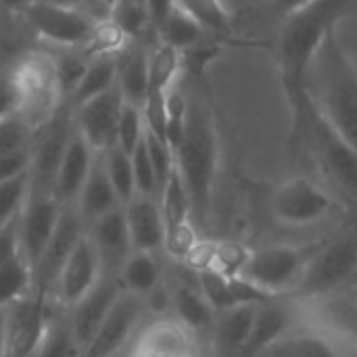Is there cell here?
<instances>
[{
    "instance_id": "cell-4",
    "label": "cell",
    "mask_w": 357,
    "mask_h": 357,
    "mask_svg": "<svg viewBox=\"0 0 357 357\" xmlns=\"http://www.w3.org/2000/svg\"><path fill=\"white\" fill-rule=\"evenodd\" d=\"M310 92L331 126L357 155V65L337 31L326 38L314 61Z\"/></svg>"
},
{
    "instance_id": "cell-18",
    "label": "cell",
    "mask_w": 357,
    "mask_h": 357,
    "mask_svg": "<svg viewBox=\"0 0 357 357\" xmlns=\"http://www.w3.org/2000/svg\"><path fill=\"white\" fill-rule=\"evenodd\" d=\"M121 293H123V287L119 278H102L77 305L69 310L73 333L79 345L84 347V351L92 343L94 335L98 333L100 324L105 322V318L109 316L111 307L115 305Z\"/></svg>"
},
{
    "instance_id": "cell-27",
    "label": "cell",
    "mask_w": 357,
    "mask_h": 357,
    "mask_svg": "<svg viewBox=\"0 0 357 357\" xmlns=\"http://www.w3.org/2000/svg\"><path fill=\"white\" fill-rule=\"evenodd\" d=\"M161 274L163 270L157 253L132 251L119 272V282L126 293L149 301L161 289Z\"/></svg>"
},
{
    "instance_id": "cell-24",
    "label": "cell",
    "mask_w": 357,
    "mask_h": 357,
    "mask_svg": "<svg viewBox=\"0 0 357 357\" xmlns=\"http://www.w3.org/2000/svg\"><path fill=\"white\" fill-rule=\"evenodd\" d=\"M75 205H77L86 226H90L92 222L100 220L102 215L115 211L117 207H123L119 203V197H117L109 176H107L100 153H96V159L92 163V169L88 174V180H86Z\"/></svg>"
},
{
    "instance_id": "cell-42",
    "label": "cell",
    "mask_w": 357,
    "mask_h": 357,
    "mask_svg": "<svg viewBox=\"0 0 357 357\" xmlns=\"http://www.w3.org/2000/svg\"><path fill=\"white\" fill-rule=\"evenodd\" d=\"M6 345H8V318H6V307H0V357H6Z\"/></svg>"
},
{
    "instance_id": "cell-41",
    "label": "cell",
    "mask_w": 357,
    "mask_h": 357,
    "mask_svg": "<svg viewBox=\"0 0 357 357\" xmlns=\"http://www.w3.org/2000/svg\"><path fill=\"white\" fill-rule=\"evenodd\" d=\"M38 2H46V0H0V8H2L4 15L6 13L8 15H19L25 8H29V6H33Z\"/></svg>"
},
{
    "instance_id": "cell-1",
    "label": "cell",
    "mask_w": 357,
    "mask_h": 357,
    "mask_svg": "<svg viewBox=\"0 0 357 357\" xmlns=\"http://www.w3.org/2000/svg\"><path fill=\"white\" fill-rule=\"evenodd\" d=\"M192 82V92L186 94L184 126L178 142L174 144L176 169L186 186L190 199V218L195 230H207L213 190L220 172V134L213 109L209 100L197 92V79Z\"/></svg>"
},
{
    "instance_id": "cell-29",
    "label": "cell",
    "mask_w": 357,
    "mask_h": 357,
    "mask_svg": "<svg viewBox=\"0 0 357 357\" xmlns=\"http://www.w3.org/2000/svg\"><path fill=\"white\" fill-rule=\"evenodd\" d=\"M176 6L199 21L209 33L222 38L226 44H241L236 33V17L224 6L222 0H176Z\"/></svg>"
},
{
    "instance_id": "cell-40",
    "label": "cell",
    "mask_w": 357,
    "mask_h": 357,
    "mask_svg": "<svg viewBox=\"0 0 357 357\" xmlns=\"http://www.w3.org/2000/svg\"><path fill=\"white\" fill-rule=\"evenodd\" d=\"M19 255H21V249H19V218H17L10 224L0 228V268Z\"/></svg>"
},
{
    "instance_id": "cell-43",
    "label": "cell",
    "mask_w": 357,
    "mask_h": 357,
    "mask_svg": "<svg viewBox=\"0 0 357 357\" xmlns=\"http://www.w3.org/2000/svg\"><path fill=\"white\" fill-rule=\"evenodd\" d=\"M345 224H347V230L357 232V201H354V205L349 207L347 218H345Z\"/></svg>"
},
{
    "instance_id": "cell-3",
    "label": "cell",
    "mask_w": 357,
    "mask_h": 357,
    "mask_svg": "<svg viewBox=\"0 0 357 357\" xmlns=\"http://www.w3.org/2000/svg\"><path fill=\"white\" fill-rule=\"evenodd\" d=\"M356 2L357 0H316L274 25L272 38H268L261 48L272 52L284 98L310 88V71L322 44L333 31L339 29L341 19L349 15Z\"/></svg>"
},
{
    "instance_id": "cell-6",
    "label": "cell",
    "mask_w": 357,
    "mask_h": 357,
    "mask_svg": "<svg viewBox=\"0 0 357 357\" xmlns=\"http://www.w3.org/2000/svg\"><path fill=\"white\" fill-rule=\"evenodd\" d=\"M19 17L25 21V25L40 36L44 42L56 46V48H90L94 46V40L98 36L100 25L90 21L86 15L56 4V2H38ZM94 52V50H92Z\"/></svg>"
},
{
    "instance_id": "cell-28",
    "label": "cell",
    "mask_w": 357,
    "mask_h": 357,
    "mask_svg": "<svg viewBox=\"0 0 357 357\" xmlns=\"http://www.w3.org/2000/svg\"><path fill=\"white\" fill-rule=\"evenodd\" d=\"M257 310L259 305L251 303V305H241V307L220 314V320L215 324V347H218L220 357H236L243 351L253 331Z\"/></svg>"
},
{
    "instance_id": "cell-7",
    "label": "cell",
    "mask_w": 357,
    "mask_h": 357,
    "mask_svg": "<svg viewBox=\"0 0 357 357\" xmlns=\"http://www.w3.org/2000/svg\"><path fill=\"white\" fill-rule=\"evenodd\" d=\"M357 270V232L347 230L341 238L316 249L297 284L303 299L322 297L335 291Z\"/></svg>"
},
{
    "instance_id": "cell-32",
    "label": "cell",
    "mask_w": 357,
    "mask_h": 357,
    "mask_svg": "<svg viewBox=\"0 0 357 357\" xmlns=\"http://www.w3.org/2000/svg\"><path fill=\"white\" fill-rule=\"evenodd\" d=\"M33 287V268L19 255L0 268V307H8Z\"/></svg>"
},
{
    "instance_id": "cell-26",
    "label": "cell",
    "mask_w": 357,
    "mask_h": 357,
    "mask_svg": "<svg viewBox=\"0 0 357 357\" xmlns=\"http://www.w3.org/2000/svg\"><path fill=\"white\" fill-rule=\"evenodd\" d=\"M33 357H84V347L79 345L71 326L69 310L59 305L52 297L44 337Z\"/></svg>"
},
{
    "instance_id": "cell-21",
    "label": "cell",
    "mask_w": 357,
    "mask_h": 357,
    "mask_svg": "<svg viewBox=\"0 0 357 357\" xmlns=\"http://www.w3.org/2000/svg\"><path fill=\"white\" fill-rule=\"evenodd\" d=\"M149 50L151 42L134 40L117 52V88L123 100L138 109L149 96Z\"/></svg>"
},
{
    "instance_id": "cell-9",
    "label": "cell",
    "mask_w": 357,
    "mask_h": 357,
    "mask_svg": "<svg viewBox=\"0 0 357 357\" xmlns=\"http://www.w3.org/2000/svg\"><path fill=\"white\" fill-rule=\"evenodd\" d=\"M149 303L132 293H121L109 316L100 324L92 343L86 347L84 357H121L130 343L138 339L140 324L144 322Z\"/></svg>"
},
{
    "instance_id": "cell-25",
    "label": "cell",
    "mask_w": 357,
    "mask_h": 357,
    "mask_svg": "<svg viewBox=\"0 0 357 357\" xmlns=\"http://www.w3.org/2000/svg\"><path fill=\"white\" fill-rule=\"evenodd\" d=\"M117 52H98L90 59L82 79L77 82V86L73 88V92L67 96V100L63 102L65 109L73 111L79 105H84L86 100L111 90L113 86H117Z\"/></svg>"
},
{
    "instance_id": "cell-38",
    "label": "cell",
    "mask_w": 357,
    "mask_h": 357,
    "mask_svg": "<svg viewBox=\"0 0 357 357\" xmlns=\"http://www.w3.org/2000/svg\"><path fill=\"white\" fill-rule=\"evenodd\" d=\"M19 107H21V92L8 67L0 73V121L19 113Z\"/></svg>"
},
{
    "instance_id": "cell-13",
    "label": "cell",
    "mask_w": 357,
    "mask_h": 357,
    "mask_svg": "<svg viewBox=\"0 0 357 357\" xmlns=\"http://www.w3.org/2000/svg\"><path fill=\"white\" fill-rule=\"evenodd\" d=\"M126 100L117 86L86 100L71 111L73 126L82 138L94 149V153H105L117 144V126Z\"/></svg>"
},
{
    "instance_id": "cell-35",
    "label": "cell",
    "mask_w": 357,
    "mask_h": 357,
    "mask_svg": "<svg viewBox=\"0 0 357 357\" xmlns=\"http://www.w3.org/2000/svg\"><path fill=\"white\" fill-rule=\"evenodd\" d=\"M144 132H146V126H144L142 109L126 102L123 109H121L119 126H117V146L123 149L132 157L136 146L142 142Z\"/></svg>"
},
{
    "instance_id": "cell-36",
    "label": "cell",
    "mask_w": 357,
    "mask_h": 357,
    "mask_svg": "<svg viewBox=\"0 0 357 357\" xmlns=\"http://www.w3.org/2000/svg\"><path fill=\"white\" fill-rule=\"evenodd\" d=\"M132 167H134L136 192L144 195V197L159 199V182H157V174H155V167H153V161H151L144 138L136 146V151L132 153Z\"/></svg>"
},
{
    "instance_id": "cell-46",
    "label": "cell",
    "mask_w": 357,
    "mask_h": 357,
    "mask_svg": "<svg viewBox=\"0 0 357 357\" xmlns=\"http://www.w3.org/2000/svg\"><path fill=\"white\" fill-rule=\"evenodd\" d=\"M356 305H357V291H356Z\"/></svg>"
},
{
    "instance_id": "cell-45",
    "label": "cell",
    "mask_w": 357,
    "mask_h": 357,
    "mask_svg": "<svg viewBox=\"0 0 357 357\" xmlns=\"http://www.w3.org/2000/svg\"><path fill=\"white\" fill-rule=\"evenodd\" d=\"M130 357H192V356H161V354H149V351H138V349H132V356Z\"/></svg>"
},
{
    "instance_id": "cell-14",
    "label": "cell",
    "mask_w": 357,
    "mask_h": 357,
    "mask_svg": "<svg viewBox=\"0 0 357 357\" xmlns=\"http://www.w3.org/2000/svg\"><path fill=\"white\" fill-rule=\"evenodd\" d=\"M100 280H102V268H100L98 255L94 251V245H92L88 232H86L84 238L77 243L75 251L71 253V257L67 259L65 268L61 270L59 280H56L54 291H52L50 297L59 305H63L65 310H71Z\"/></svg>"
},
{
    "instance_id": "cell-39",
    "label": "cell",
    "mask_w": 357,
    "mask_h": 357,
    "mask_svg": "<svg viewBox=\"0 0 357 357\" xmlns=\"http://www.w3.org/2000/svg\"><path fill=\"white\" fill-rule=\"evenodd\" d=\"M31 157H33V146L2 155L0 157V182L27 174L31 167Z\"/></svg>"
},
{
    "instance_id": "cell-47",
    "label": "cell",
    "mask_w": 357,
    "mask_h": 357,
    "mask_svg": "<svg viewBox=\"0 0 357 357\" xmlns=\"http://www.w3.org/2000/svg\"><path fill=\"white\" fill-rule=\"evenodd\" d=\"M0 15H4V13H2V8H0Z\"/></svg>"
},
{
    "instance_id": "cell-23",
    "label": "cell",
    "mask_w": 357,
    "mask_h": 357,
    "mask_svg": "<svg viewBox=\"0 0 357 357\" xmlns=\"http://www.w3.org/2000/svg\"><path fill=\"white\" fill-rule=\"evenodd\" d=\"M261 357H343L339 339L322 328H291Z\"/></svg>"
},
{
    "instance_id": "cell-8",
    "label": "cell",
    "mask_w": 357,
    "mask_h": 357,
    "mask_svg": "<svg viewBox=\"0 0 357 357\" xmlns=\"http://www.w3.org/2000/svg\"><path fill=\"white\" fill-rule=\"evenodd\" d=\"M272 215L287 226H312L331 218L339 205L326 188L307 176L282 182L270 199Z\"/></svg>"
},
{
    "instance_id": "cell-16",
    "label": "cell",
    "mask_w": 357,
    "mask_h": 357,
    "mask_svg": "<svg viewBox=\"0 0 357 357\" xmlns=\"http://www.w3.org/2000/svg\"><path fill=\"white\" fill-rule=\"evenodd\" d=\"M86 232L94 245L96 255H98V261L102 268V278H119V272H121L126 259L134 251L123 207H117L115 211L92 222Z\"/></svg>"
},
{
    "instance_id": "cell-31",
    "label": "cell",
    "mask_w": 357,
    "mask_h": 357,
    "mask_svg": "<svg viewBox=\"0 0 357 357\" xmlns=\"http://www.w3.org/2000/svg\"><path fill=\"white\" fill-rule=\"evenodd\" d=\"M102 163L107 169V176L119 197L121 205H128L138 192H136V180H134V167H132V157L119 149L117 144L111 146L109 151L100 153Z\"/></svg>"
},
{
    "instance_id": "cell-5",
    "label": "cell",
    "mask_w": 357,
    "mask_h": 357,
    "mask_svg": "<svg viewBox=\"0 0 357 357\" xmlns=\"http://www.w3.org/2000/svg\"><path fill=\"white\" fill-rule=\"evenodd\" d=\"M314 253L316 249H299L291 245L264 247L251 251L236 274L270 297H280L289 289H297Z\"/></svg>"
},
{
    "instance_id": "cell-12",
    "label": "cell",
    "mask_w": 357,
    "mask_h": 357,
    "mask_svg": "<svg viewBox=\"0 0 357 357\" xmlns=\"http://www.w3.org/2000/svg\"><path fill=\"white\" fill-rule=\"evenodd\" d=\"M86 230H88V226H86L77 205H65L44 253L40 255L38 264L33 266V284L36 287H40L44 293L52 295L61 270L65 268L71 253L75 251L77 243L84 238Z\"/></svg>"
},
{
    "instance_id": "cell-30",
    "label": "cell",
    "mask_w": 357,
    "mask_h": 357,
    "mask_svg": "<svg viewBox=\"0 0 357 357\" xmlns=\"http://www.w3.org/2000/svg\"><path fill=\"white\" fill-rule=\"evenodd\" d=\"M172 305L176 312V320L186 331H203L213 322V307L209 305L207 297L199 289V284L180 282L172 291Z\"/></svg>"
},
{
    "instance_id": "cell-44",
    "label": "cell",
    "mask_w": 357,
    "mask_h": 357,
    "mask_svg": "<svg viewBox=\"0 0 357 357\" xmlns=\"http://www.w3.org/2000/svg\"><path fill=\"white\" fill-rule=\"evenodd\" d=\"M6 48H10L6 42H0V73L4 71V69H8L6 67Z\"/></svg>"
},
{
    "instance_id": "cell-22",
    "label": "cell",
    "mask_w": 357,
    "mask_h": 357,
    "mask_svg": "<svg viewBox=\"0 0 357 357\" xmlns=\"http://www.w3.org/2000/svg\"><path fill=\"white\" fill-rule=\"evenodd\" d=\"M293 324H295V310L291 305L280 303L278 299L261 303L257 310L253 331L243 351L236 357H261L274 341H278L284 333L293 328Z\"/></svg>"
},
{
    "instance_id": "cell-20",
    "label": "cell",
    "mask_w": 357,
    "mask_h": 357,
    "mask_svg": "<svg viewBox=\"0 0 357 357\" xmlns=\"http://www.w3.org/2000/svg\"><path fill=\"white\" fill-rule=\"evenodd\" d=\"M94 159H96L94 149L75 130L69 144H67L63 161L59 165L54 188H52V197L61 205H75L77 203L79 192H82V188H84V184L88 180V174L92 169Z\"/></svg>"
},
{
    "instance_id": "cell-11",
    "label": "cell",
    "mask_w": 357,
    "mask_h": 357,
    "mask_svg": "<svg viewBox=\"0 0 357 357\" xmlns=\"http://www.w3.org/2000/svg\"><path fill=\"white\" fill-rule=\"evenodd\" d=\"M50 295L40 287H31L21 299L6 307L8 345L6 357H33L48 322Z\"/></svg>"
},
{
    "instance_id": "cell-15",
    "label": "cell",
    "mask_w": 357,
    "mask_h": 357,
    "mask_svg": "<svg viewBox=\"0 0 357 357\" xmlns=\"http://www.w3.org/2000/svg\"><path fill=\"white\" fill-rule=\"evenodd\" d=\"M65 205H61L52 195L29 192L27 203L19 215V249L21 255L33 268L44 253Z\"/></svg>"
},
{
    "instance_id": "cell-19",
    "label": "cell",
    "mask_w": 357,
    "mask_h": 357,
    "mask_svg": "<svg viewBox=\"0 0 357 357\" xmlns=\"http://www.w3.org/2000/svg\"><path fill=\"white\" fill-rule=\"evenodd\" d=\"M123 213L134 251L159 253L165 249V222L159 199L136 195L128 205H123Z\"/></svg>"
},
{
    "instance_id": "cell-37",
    "label": "cell",
    "mask_w": 357,
    "mask_h": 357,
    "mask_svg": "<svg viewBox=\"0 0 357 357\" xmlns=\"http://www.w3.org/2000/svg\"><path fill=\"white\" fill-rule=\"evenodd\" d=\"M312 2H316V0H264L259 6H255L247 15V19L251 25L257 21L266 23V25H276L278 21L287 19L289 15H295L301 8L310 6Z\"/></svg>"
},
{
    "instance_id": "cell-10",
    "label": "cell",
    "mask_w": 357,
    "mask_h": 357,
    "mask_svg": "<svg viewBox=\"0 0 357 357\" xmlns=\"http://www.w3.org/2000/svg\"><path fill=\"white\" fill-rule=\"evenodd\" d=\"M75 132L73 115L69 109L61 107V111L50 119V123L38 134L33 142V157L29 167V182L36 195H52L54 180L67 144Z\"/></svg>"
},
{
    "instance_id": "cell-48",
    "label": "cell",
    "mask_w": 357,
    "mask_h": 357,
    "mask_svg": "<svg viewBox=\"0 0 357 357\" xmlns=\"http://www.w3.org/2000/svg\"><path fill=\"white\" fill-rule=\"evenodd\" d=\"M111 2H115V0H111Z\"/></svg>"
},
{
    "instance_id": "cell-34",
    "label": "cell",
    "mask_w": 357,
    "mask_h": 357,
    "mask_svg": "<svg viewBox=\"0 0 357 357\" xmlns=\"http://www.w3.org/2000/svg\"><path fill=\"white\" fill-rule=\"evenodd\" d=\"M40 132H36L19 113L0 121V157L33 146Z\"/></svg>"
},
{
    "instance_id": "cell-33",
    "label": "cell",
    "mask_w": 357,
    "mask_h": 357,
    "mask_svg": "<svg viewBox=\"0 0 357 357\" xmlns=\"http://www.w3.org/2000/svg\"><path fill=\"white\" fill-rule=\"evenodd\" d=\"M29 190H31L29 172L0 182V228L19 218V213L27 203Z\"/></svg>"
},
{
    "instance_id": "cell-2",
    "label": "cell",
    "mask_w": 357,
    "mask_h": 357,
    "mask_svg": "<svg viewBox=\"0 0 357 357\" xmlns=\"http://www.w3.org/2000/svg\"><path fill=\"white\" fill-rule=\"evenodd\" d=\"M291 113L289 151L326 184L357 201V155L331 126L310 88L287 96Z\"/></svg>"
},
{
    "instance_id": "cell-17",
    "label": "cell",
    "mask_w": 357,
    "mask_h": 357,
    "mask_svg": "<svg viewBox=\"0 0 357 357\" xmlns=\"http://www.w3.org/2000/svg\"><path fill=\"white\" fill-rule=\"evenodd\" d=\"M199 289L207 297L213 312L224 314L241 305H261L278 297H270L238 274H230L215 268H203L199 272Z\"/></svg>"
}]
</instances>
